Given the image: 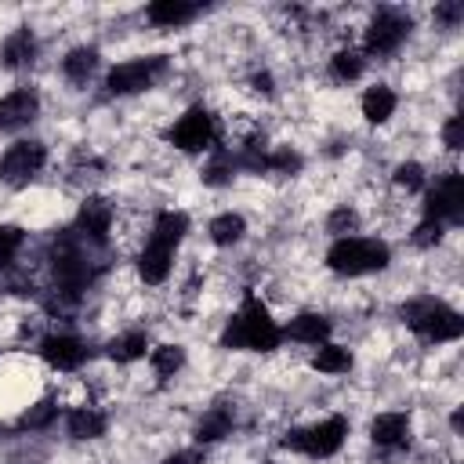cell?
Here are the masks:
<instances>
[{
  "label": "cell",
  "mask_w": 464,
  "mask_h": 464,
  "mask_svg": "<svg viewBox=\"0 0 464 464\" xmlns=\"http://www.w3.org/2000/svg\"><path fill=\"white\" fill-rule=\"evenodd\" d=\"M279 341H283V330L276 326V319L254 294L243 297V308L228 319V326L221 334L225 348H246V352H272Z\"/></svg>",
  "instance_id": "obj_1"
},
{
  "label": "cell",
  "mask_w": 464,
  "mask_h": 464,
  "mask_svg": "<svg viewBox=\"0 0 464 464\" xmlns=\"http://www.w3.org/2000/svg\"><path fill=\"white\" fill-rule=\"evenodd\" d=\"M402 319H406L410 330H413L420 341H428V344L457 341V337L464 334V319H460L453 308H446V304H439V301H428V297L402 304Z\"/></svg>",
  "instance_id": "obj_2"
},
{
  "label": "cell",
  "mask_w": 464,
  "mask_h": 464,
  "mask_svg": "<svg viewBox=\"0 0 464 464\" xmlns=\"http://www.w3.org/2000/svg\"><path fill=\"white\" fill-rule=\"evenodd\" d=\"M388 246L381 239H359V236H344L326 250V265L341 276H366V272H381L388 265Z\"/></svg>",
  "instance_id": "obj_3"
},
{
  "label": "cell",
  "mask_w": 464,
  "mask_h": 464,
  "mask_svg": "<svg viewBox=\"0 0 464 464\" xmlns=\"http://www.w3.org/2000/svg\"><path fill=\"white\" fill-rule=\"evenodd\" d=\"M344 435H348V420L344 417H326V420H319L312 428L290 431L283 439V446L286 450H297V453H308V457H334L341 450Z\"/></svg>",
  "instance_id": "obj_4"
},
{
  "label": "cell",
  "mask_w": 464,
  "mask_h": 464,
  "mask_svg": "<svg viewBox=\"0 0 464 464\" xmlns=\"http://www.w3.org/2000/svg\"><path fill=\"white\" fill-rule=\"evenodd\" d=\"M51 265H54V279L69 297H80V290L91 283V265L83 257V250L76 246L72 236H62L51 250Z\"/></svg>",
  "instance_id": "obj_5"
},
{
  "label": "cell",
  "mask_w": 464,
  "mask_h": 464,
  "mask_svg": "<svg viewBox=\"0 0 464 464\" xmlns=\"http://www.w3.org/2000/svg\"><path fill=\"white\" fill-rule=\"evenodd\" d=\"M167 138H170V145H178V149H185V152H203V149H210V145L218 141V123H214L210 109L192 105V109L170 127Z\"/></svg>",
  "instance_id": "obj_6"
},
{
  "label": "cell",
  "mask_w": 464,
  "mask_h": 464,
  "mask_svg": "<svg viewBox=\"0 0 464 464\" xmlns=\"http://www.w3.org/2000/svg\"><path fill=\"white\" fill-rule=\"evenodd\" d=\"M167 69V58H134V62H123L109 72L105 87L109 94H138V91H149L156 83V76Z\"/></svg>",
  "instance_id": "obj_7"
},
{
  "label": "cell",
  "mask_w": 464,
  "mask_h": 464,
  "mask_svg": "<svg viewBox=\"0 0 464 464\" xmlns=\"http://www.w3.org/2000/svg\"><path fill=\"white\" fill-rule=\"evenodd\" d=\"M424 218L442 221V225L464 218V178H460V170L442 174V181L428 192V199H424Z\"/></svg>",
  "instance_id": "obj_8"
},
{
  "label": "cell",
  "mask_w": 464,
  "mask_h": 464,
  "mask_svg": "<svg viewBox=\"0 0 464 464\" xmlns=\"http://www.w3.org/2000/svg\"><path fill=\"white\" fill-rule=\"evenodd\" d=\"M44 160H47V149H44L40 141H18V145H11V149L4 152V160H0V178H4L7 185H25L29 178L40 174Z\"/></svg>",
  "instance_id": "obj_9"
},
{
  "label": "cell",
  "mask_w": 464,
  "mask_h": 464,
  "mask_svg": "<svg viewBox=\"0 0 464 464\" xmlns=\"http://www.w3.org/2000/svg\"><path fill=\"white\" fill-rule=\"evenodd\" d=\"M410 33V18L399 14V11H381L373 14V22L366 25V51L370 54H392L402 36Z\"/></svg>",
  "instance_id": "obj_10"
},
{
  "label": "cell",
  "mask_w": 464,
  "mask_h": 464,
  "mask_svg": "<svg viewBox=\"0 0 464 464\" xmlns=\"http://www.w3.org/2000/svg\"><path fill=\"white\" fill-rule=\"evenodd\" d=\"M40 355H44L54 370H80L83 359H87V348H83V341H76L72 334H51V337H44Z\"/></svg>",
  "instance_id": "obj_11"
},
{
  "label": "cell",
  "mask_w": 464,
  "mask_h": 464,
  "mask_svg": "<svg viewBox=\"0 0 464 464\" xmlns=\"http://www.w3.org/2000/svg\"><path fill=\"white\" fill-rule=\"evenodd\" d=\"M40 109V98L33 87H14L11 94L0 98V130H14L25 127Z\"/></svg>",
  "instance_id": "obj_12"
},
{
  "label": "cell",
  "mask_w": 464,
  "mask_h": 464,
  "mask_svg": "<svg viewBox=\"0 0 464 464\" xmlns=\"http://www.w3.org/2000/svg\"><path fill=\"white\" fill-rule=\"evenodd\" d=\"M109 225H112V207L102 196H87L80 214H76V232L87 236L91 243H105L109 239Z\"/></svg>",
  "instance_id": "obj_13"
},
{
  "label": "cell",
  "mask_w": 464,
  "mask_h": 464,
  "mask_svg": "<svg viewBox=\"0 0 464 464\" xmlns=\"http://www.w3.org/2000/svg\"><path fill=\"white\" fill-rule=\"evenodd\" d=\"M406 435H410V417H406V413H377L373 424H370V439H373L381 450H399V446H406Z\"/></svg>",
  "instance_id": "obj_14"
},
{
  "label": "cell",
  "mask_w": 464,
  "mask_h": 464,
  "mask_svg": "<svg viewBox=\"0 0 464 464\" xmlns=\"http://www.w3.org/2000/svg\"><path fill=\"white\" fill-rule=\"evenodd\" d=\"M145 14H149L152 25L174 29V25H185L188 18H196V4H188V0H152Z\"/></svg>",
  "instance_id": "obj_15"
},
{
  "label": "cell",
  "mask_w": 464,
  "mask_h": 464,
  "mask_svg": "<svg viewBox=\"0 0 464 464\" xmlns=\"http://www.w3.org/2000/svg\"><path fill=\"white\" fill-rule=\"evenodd\" d=\"M170 257H174V250H167V246H160V243H152L149 239V246L141 250V257H138V272H141V279L145 283H163L167 276H170Z\"/></svg>",
  "instance_id": "obj_16"
},
{
  "label": "cell",
  "mask_w": 464,
  "mask_h": 464,
  "mask_svg": "<svg viewBox=\"0 0 464 464\" xmlns=\"http://www.w3.org/2000/svg\"><path fill=\"white\" fill-rule=\"evenodd\" d=\"M283 334H290L294 341H304V344H319V341L330 337V319L319 315V312H301V315L290 319V326Z\"/></svg>",
  "instance_id": "obj_17"
},
{
  "label": "cell",
  "mask_w": 464,
  "mask_h": 464,
  "mask_svg": "<svg viewBox=\"0 0 464 464\" xmlns=\"http://www.w3.org/2000/svg\"><path fill=\"white\" fill-rule=\"evenodd\" d=\"M185 232H188V218H185L181 210H163V214L156 218V225H152V243L174 250V246L185 239Z\"/></svg>",
  "instance_id": "obj_18"
},
{
  "label": "cell",
  "mask_w": 464,
  "mask_h": 464,
  "mask_svg": "<svg viewBox=\"0 0 464 464\" xmlns=\"http://www.w3.org/2000/svg\"><path fill=\"white\" fill-rule=\"evenodd\" d=\"M0 54H4V65H7V69L29 65L33 54H36V40H33V33H29V29H14V33L4 40Z\"/></svg>",
  "instance_id": "obj_19"
},
{
  "label": "cell",
  "mask_w": 464,
  "mask_h": 464,
  "mask_svg": "<svg viewBox=\"0 0 464 464\" xmlns=\"http://www.w3.org/2000/svg\"><path fill=\"white\" fill-rule=\"evenodd\" d=\"M392 112H395V91L384 87V83H373V87L362 94V116H366L370 123H384Z\"/></svg>",
  "instance_id": "obj_20"
},
{
  "label": "cell",
  "mask_w": 464,
  "mask_h": 464,
  "mask_svg": "<svg viewBox=\"0 0 464 464\" xmlns=\"http://www.w3.org/2000/svg\"><path fill=\"white\" fill-rule=\"evenodd\" d=\"M65 424H69V435L72 439H98V435H105V417L98 410H91V406L72 410Z\"/></svg>",
  "instance_id": "obj_21"
},
{
  "label": "cell",
  "mask_w": 464,
  "mask_h": 464,
  "mask_svg": "<svg viewBox=\"0 0 464 464\" xmlns=\"http://www.w3.org/2000/svg\"><path fill=\"white\" fill-rule=\"evenodd\" d=\"M94 65H98V51H94V47H72V51L65 54V62H62V72H65L72 83H87V76L94 72Z\"/></svg>",
  "instance_id": "obj_22"
},
{
  "label": "cell",
  "mask_w": 464,
  "mask_h": 464,
  "mask_svg": "<svg viewBox=\"0 0 464 464\" xmlns=\"http://www.w3.org/2000/svg\"><path fill=\"white\" fill-rule=\"evenodd\" d=\"M243 232H246V221H243L239 214H218V218L210 221V239H214L218 246H232V243H239Z\"/></svg>",
  "instance_id": "obj_23"
},
{
  "label": "cell",
  "mask_w": 464,
  "mask_h": 464,
  "mask_svg": "<svg viewBox=\"0 0 464 464\" xmlns=\"http://www.w3.org/2000/svg\"><path fill=\"white\" fill-rule=\"evenodd\" d=\"M145 348H149L145 334H141V330H130V334L109 341V359H116V362H134V359L145 355Z\"/></svg>",
  "instance_id": "obj_24"
},
{
  "label": "cell",
  "mask_w": 464,
  "mask_h": 464,
  "mask_svg": "<svg viewBox=\"0 0 464 464\" xmlns=\"http://www.w3.org/2000/svg\"><path fill=\"white\" fill-rule=\"evenodd\" d=\"M352 366V355H348V348H341V344H323L315 355H312V370H319V373H344Z\"/></svg>",
  "instance_id": "obj_25"
},
{
  "label": "cell",
  "mask_w": 464,
  "mask_h": 464,
  "mask_svg": "<svg viewBox=\"0 0 464 464\" xmlns=\"http://www.w3.org/2000/svg\"><path fill=\"white\" fill-rule=\"evenodd\" d=\"M228 428H232L228 410H210V413H203V420L196 424V442H218L221 435H228Z\"/></svg>",
  "instance_id": "obj_26"
},
{
  "label": "cell",
  "mask_w": 464,
  "mask_h": 464,
  "mask_svg": "<svg viewBox=\"0 0 464 464\" xmlns=\"http://www.w3.org/2000/svg\"><path fill=\"white\" fill-rule=\"evenodd\" d=\"M149 362H152V370H156L160 377H174V373L181 370V362H185V352H181L178 344H160V348H152Z\"/></svg>",
  "instance_id": "obj_27"
},
{
  "label": "cell",
  "mask_w": 464,
  "mask_h": 464,
  "mask_svg": "<svg viewBox=\"0 0 464 464\" xmlns=\"http://www.w3.org/2000/svg\"><path fill=\"white\" fill-rule=\"evenodd\" d=\"M330 72H334L337 80H355V76H362V54H359V51H337V54L330 58Z\"/></svg>",
  "instance_id": "obj_28"
},
{
  "label": "cell",
  "mask_w": 464,
  "mask_h": 464,
  "mask_svg": "<svg viewBox=\"0 0 464 464\" xmlns=\"http://www.w3.org/2000/svg\"><path fill=\"white\" fill-rule=\"evenodd\" d=\"M232 170H236V163H232V156H225V152H218V156L210 160V167L203 170V181H207V185H228V181H232Z\"/></svg>",
  "instance_id": "obj_29"
},
{
  "label": "cell",
  "mask_w": 464,
  "mask_h": 464,
  "mask_svg": "<svg viewBox=\"0 0 464 464\" xmlns=\"http://www.w3.org/2000/svg\"><path fill=\"white\" fill-rule=\"evenodd\" d=\"M18 246H22V228L18 225H0V268H7L14 261Z\"/></svg>",
  "instance_id": "obj_30"
},
{
  "label": "cell",
  "mask_w": 464,
  "mask_h": 464,
  "mask_svg": "<svg viewBox=\"0 0 464 464\" xmlns=\"http://www.w3.org/2000/svg\"><path fill=\"white\" fill-rule=\"evenodd\" d=\"M395 185L406 188V192L424 188V167H420V163H399V167H395Z\"/></svg>",
  "instance_id": "obj_31"
},
{
  "label": "cell",
  "mask_w": 464,
  "mask_h": 464,
  "mask_svg": "<svg viewBox=\"0 0 464 464\" xmlns=\"http://www.w3.org/2000/svg\"><path fill=\"white\" fill-rule=\"evenodd\" d=\"M326 228H330L334 236H341V239H344V232H355V228H359V218H355V210L341 207V210H334V214L326 218Z\"/></svg>",
  "instance_id": "obj_32"
},
{
  "label": "cell",
  "mask_w": 464,
  "mask_h": 464,
  "mask_svg": "<svg viewBox=\"0 0 464 464\" xmlns=\"http://www.w3.org/2000/svg\"><path fill=\"white\" fill-rule=\"evenodd\" d=\"M51 417H54V402H51V399H40L36 406H29V413L22 417V424H25V428H47Z\"/></svg>",
  "instance_id": "obj_33"
},
{
  "label": "cell",
  "mask_w": 464,
  "mask_h": 464,
  "mask_svg": "<svg viewBox=\"0 0 464 464\" xmlns=\"http://www.w3.org/2000/svg\"><path fill=\"white\" fill-rule=\"evenodd\" d=\"M439 239H442V221H431V218H424L417 225V232H413V243L417 246H435Z\"/></svg>",
  "instance_id": "obj_34"
},
{
  "label": "cell",
  "mask_w": 464,
  "mask_h": 464,
  "mask_svg": "<svg viewBox=\"0 0 464 464\" xmlns=\"http://www.w3.org/2000/svg\"><path fill=\"white\" fill-rule=\"evenodd\" d=\"M297 167H301V160L294 152H286V149H279V152L268 156V170H297Z\"/></svg>",
  "instance_id": "obj_35"
},
{
  "label": "cell",
  "mask_w": 464,
  "mask_h": 464,
  "mask_svg": "<svg viewBox=\"0 0 464 464\" xmlns=\"http://www.w3.org/2000/svg\"><path fill=\"white\" fill-rule=\"evenodd\" d=\"M435 18H439V22H446V25H457V22L464 18V7H460L457 0H450V4H439V7H435Z\"/></svg>",
  "instance_id": "obj_36"
},
{
  "label": "cell",
  "mask_w": 464,
  "mask_h": 464,
  "mask_svg": "<svg viewBox=\"0 0 464 464\" xmlns=\"http://www.w3.org/2000/svg\"><path fill=\"white\" fill-rule=\"evenodd\" d=\"M442 138H446V145H450V149H460V145H464V141H460V116H450V120H446Z\"/></svg>",
  "instance_id": "obj_37"
},
{
  "label": "cell",
  "mask_w": 464,
  "mask_h": 464,
  "mask_svg": "<svg viewBox=\"0 0 464 464\" xmlns=\"http://www.w3.org/2000/svg\"><path fill=\"white\" fill-rule=\"evenodd\" d=\"M167 464H203V453L199 450H181V453L167 457Z\"/></svg>",
  "instance_id": "obj_38"
},
{
  "label": "cell",
  "mask_w": 464,
  "mask_h": 464,
  "mask_svg": "<svg viewBox=\"0 0 464 464\" xmlns=\"http://www.w3.org/2000/svg\"><path fill=\"white\" fill-rule=\"evenodd\" d=\"M254 87H257L261 94H272V76H268V72H257V76H254Z\"/></svg>",
  "instance_id": "obj_39"
},
{
  "label": "cell",
  "mask_w": 464,
  "mask_h": 464,
  "mask_svg": "<svg viewBox=\"0 0 464 464\" xmlns=\"http://www.w3.org/2000/svg\"><path fill=\"white\" fill-rule=\"evenodd\" d=\"M450 424H453V431H464V410H453Z\"/></svg>",
  "instance_id": "obj_40"
}]
</instances>
